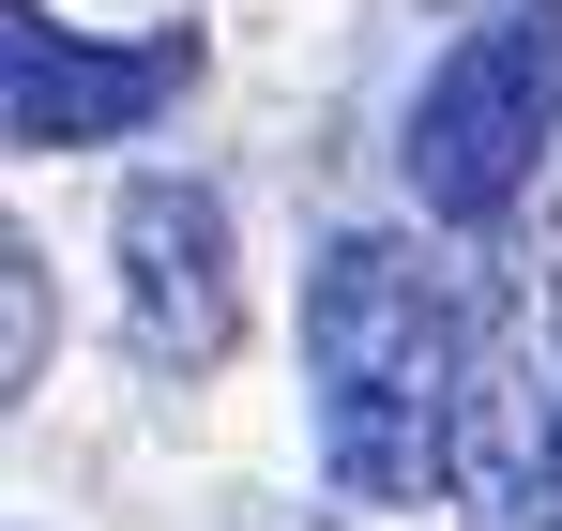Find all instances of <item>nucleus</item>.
<instances>
[{"label":"nucleus","mask_w":562,"mask_h":531,"mask_svg":"<svg viewBox=\"0 0 562 531\" xmlns=\"http://www.w3.org/2000/svg\"><path fill=\"white\" fill-rule=\"evenodd\" d=\"M122 350L153 380H213L244 335V244H228V197L198 168H137L122 182Z\"/></svg>","instance_id":"3"},{"label":"nucleus","mask_w":562,"mask_h":531,"mask_svg":"<svg viewBox=\"0 0 562 531\" xmlns=\"http://www.w3.org/2000/svg\"><path fill=\"white\" fill-rule=\"evenodd\" d=\"M471 501L486 531H562V273L486 289V364H471Z\"/></svg>","instance_id":"5"},{"label":"nucleus","mask_w":562,"mask_h":531,"mask_svg":"<svg viewBox=\"0 0 562 531\" xmlns=\"http://www.w3.org/2000/svg\"><path fill=\"white\" fill-rule=\"evenodd\" d=\"M548 152H562V0H486L426 61L395 168L426 197V228H502Z\"/></svg>","instance_id":"2"},{"label":"nucleus","mask_w":562,"mask_h":531,"mask_svg":"<svg viewBox=\"0 0 562 531\" xmlns=\"http://www.w3.org/2000/svg\"><path fill=\"white\" fill-rule=\"evenodd\" d=\"M471 364L486 304L411 228H335L304 273V410L350 501H441L471 471Z\"/></svg>","instance_id":"1"},{"label":"nucleus","mask_w":562,"mask_h":531,"mask_svg":"<svg viewBox=\"0 0 562 531\" xmlns=\"http://www.w3.org/2000/svg\"><path fill=\"white\" fill-rule=\"evenodd\" d=\"M198 91V31H61L46 0H0V137L15 152H122L137 122H168Z\"/></svg>","instance_id":"4"},{"label":"nucleus","mask_w":562,"mask_h":531,"mask_svg":"<svg viewBox=\"0 0 562 531\" xmlns=\"http://www.w3.org/2000/svg\"><path fill=\"white\" fill-rule=\"evenodd\" d=\"M0 380L15 395L46 380V244L31 228H0Z\"/></svg>","instance_id":"6"}]
</instances>
